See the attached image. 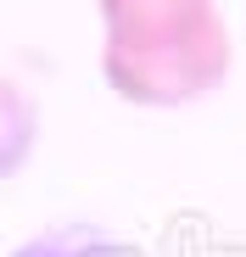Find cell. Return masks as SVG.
<instances>
[{"label": "cell", "instance_id": "6da1fadb", "mask_svg": "<svg viewBox=\"0 0 246 257\" xmlns=\"http://www.w3.org/2000/svg\"><path fill=\"white\" fill-rule=\"evenodd\" d=\"M101 78L129 106H190L229 73L218 0H95Z\"/></svg>", "mask_w": 246, "mask_h": 257}, {"label": "cell", "instance_id": "7a4b0ae2", "mask_svg": "<svg viewBox=\"0 0 246 257\" xmlns=\"http://www.w3.org/2000/svg\"><path fill=\"white\" fill-rule=\"evenodd\" d=\"M34 140H39V106L17 78L0 73V179H12L34 157Z\"/></svg>", "mask_w": 246, "mask_h": 257}, {"label": "cell", "instance_id": "3957f363", "mask_svg": "<svg viewBox=\"0 0 246 257\" xmlns=\"http://www.w3.org/2000/svg\"><path fill=\"white\" fill-rule=\"evenodd\" d=\"M12 257H135V251H123L117 240H106L95 229H56V235H39V240L17 246Z\"/></svg>", "mask_w": 246, "mask_h": 257}]
</instances>
